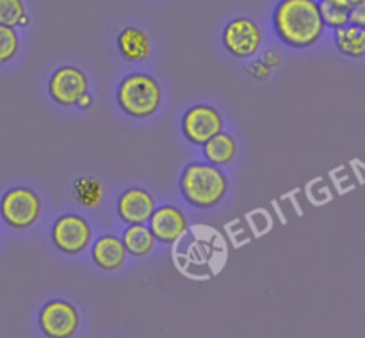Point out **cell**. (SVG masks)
<instances>
[{
  "instance_id": "6da1fadb",
  "label": "cell",
  "mask_w": 365,
  "mask_h": 338,
  "mask_svg": "<svg viewBox=\"0 0 365 338\" xmlns=\"http://www.w3.org/2000/svg\"><path fill=\"white\" fill-rule=\"evenodd\" d=\"M273 27L284 45L310 48L324 34L319 0H280L274 7Z\"/></svg>"
},
{
  "instance_id": "7a4b0ae2",
  "label": "cell",
  "mask_w": 365,
  "mask_h": 338,
  "mask_svg": "<svg viewBox=\"0 0 365 338\" xmlns=\"http://www.w3.org/2000/svg\"><path fill=\"white\" fill-rule=\"evenodd\" d=\"M228 180L223 171L209 162L185 166L180 176V192L185 201L198 208L216 206L227 196Z\"/></svg>"
},
{
  "instance_id": "3957f363",
  "label": "cell",
  "mask_w": 365,
  "mask_h": 338,
  "mask_svg": "<svg viewBox=\"0 0 365 338\" xmlns=\"http://www.w3.org/2000/svg\"><path fill=\"white\" fill-rule=\"evenodd\" d=\"M120 109L130 117H150L159 110L163 91L159 82L150 75L132 73L120 82L116 91Z\"/></svg>"
},
{
  "instance_id": "277c9868",
  "label": "cell",
  "mask_w": 365,
  "mask_h": 338,
  "mask_svg": "<svg viewBox=\"0 0 365 338\" xmlns=\"http://www.w3.org/2000/svg\"><path fill=\"white\" fill-rule=\"evenodd\" d=\"M41 213V199L32 189L13 187L0 199V216L13 230H27L34 226Z\"/></svg>"
},
{
  "instance_id": "5b68a950",
  "label": "cell",
  "mask_w": 365,
  "mask_h": 338,
  "mask_svg": "<svg viewBox=\"0 0 365 338\" xmlns=\"http://www.w3.org/2000/svg\"><path fill=\"white\" fill-rule=\"evenodd\" d=\"M223 45L234 57L250 59L262 45V31L252 18H234L223 28Z\"/></svg>"
},
{
  "instance_id": "8992f818",
  "label": "cell",
  "mask_w": 365,
  "mask_h": 338,
  "mask_svg": "<svg viewBox=\"0 0 365 338\" xmlns=\"http://www.w3.org/2000/svg\"><path fill=\"white\" fill-rule=\"evenodd\" d=\"M52 242L64 255H78L91 242V226L77 213H63L52 226Z\"/></svg>"
},
{
  "instance_id": "52a82bcc",
  "label": "cell",
  "mask_w": 365,
  "mask_h": 338,
  "mask_svg": "<svg viewBox=\"0 0 365 338\" xmlns=\"http://www.w3.org/2000/svg\"><path fill=\"white\" fill-rule=\"evenodd\" d=\"M223 117L210 105L191 107L182 117V134L195 146H203L209 142L214 135L223 132Z\"/></svg>"
},
{
  "instance_id": "ba28073f",
  "label": "cell",
  "mask_w": 365,
  "mask_h": 338,
  "mask_svg": "<svg viewBox=\"0 0 365 338\" xmlns=\"http://www.w3.org/2000/svg\"><path fill=\"white\" fill-rule=\"evenodd\" d=\"M39 327L46 338H71L78 329V312L63 299L48 301L39 312Z\"/></svg>"
},
{
  "instance_id": "9c48e42d",
  "label": "cell",
  "mask_w": 365,
  "mask_h": 338,
  "mask_svg": "<svg viewBox=\"0 0 365 338\" xmlns=\"http://www.w3.org/2000/svg\"><path fill=\"white\" fill-rule=\"evenodd\" d=\"M48 93L59 105L75 107L78 100L89 93V80L78 68L63 66L50 77Z\"/></svg>"
},
{
  "instance_id": "30bf717a",
  "label": "cell",
  "mask_w": 365,
  "mask_h": 338,
  "mask_svg": "<svg viewBox=\"0 0 365 338\" xmlns=\"http://www.w3.org/2000/svg\"><path fill=\"white\" fill-rule=\"evenodd\" d=\"M155 208V199L143 187L127 189L116 203L118 216L127 224H146Z\"/></svg>"
},
{
  "instance_id": "8fae6325",
  "label": "cell",
  "mask_w": 365,
  "mask_h": 338,
  "mask_svg": "<svg viewBox=\"0 0 365 338\" xmlns=\"http://www.w3.org/2000/svg\"><path fill=\"white\" fill-rule=\"evenodd\" d=\"M148 224L155 241L164 242V244L177 242L187 230V219L184 212L173 205H164L153 210Z\"/></svg>"
},
{
  "instance_id": "7c38bea8",
  "label": "cell",
  "mask_w": 365,
  "mask_h": 338,
  "mask_svg": "<svg viewBox=\"0 0 365 338\" xmlns=\"http://www.w3.org/2000/svg\"><path fill=\"white\" fill-rule=\"evenodd\" d=\"M123 241L116 235H103L93 244V262L102 270H118L127 260Z\"/></svg>"
},
{
  "instance_id": "4fadbf2b",
  "label": "cell",
  "mask_w": 365,
  "mask_h": 338,
  "mask_svg": "<svg viewBox=\"0 0 365 338\" xmlns=\"http://www.w3.org/2000/svg\"><path fill=\"white\" fill-rule=\"evenodd\" d=\"M118 48L121 56L130 63H143L152 52V43L150 36L143 28L127 27L118 34Z\"/></svg>"
},
{
  "instance_id": "5bb4252c",
  "label": "cell",
  "mask_w": 365,
  "mask_h": 338,
  "mask_svg": "<svg viewBox=\"0 0 365 338\" xmlns=\"http://www.w3.org/2000/svg\"><path fill=\"white\" fill-rule=\"evenodd\" d=\"M202 148L207 162L217 167L230 164L235 159V155H237V142L227 132H220L217 135H214Z\"/></svg>"
},
{
  "instance_id": "9a60e30c",
  "label": "cell",
  "mask_w": 365,
  "mask_h": 338,
  "mask_svg": "<svg viewBox=\"0 0 365 338\" xmlns=\"http://www.w3.org/2000/svg\"><path fill=\"white\" fill-rule=\"evenodd\" d=\"M335 46L342 56L349 59H362L365 57V28L348 23L335 31Z\"/></svg>"
},
{
  "instance_id": "2e32d148",
  "label": "cell",
  "mask_w": 365,
  "mask_h": 338,
  "mask_svg": "<svg viewBox=\"0 0 365 338\" xmlns=\"http://www.w3.org/2000/svg\"><path fill=\"white\" fill-rule=\"evenodd\" d=\"M121 241H123L128 255L138 256V258L148 256L152 253L153 244H155V237L146 224H128V228H125Z\"/></svg>"
},
{
  "instance_id": "e0dca14e",
  "label": "cell",
  "mask_w": 365,
  "mask_h": 338,
  "mask_svg": "<svg viewBox=\"0 0 365 338\" xmlns=\"http://www.w3.org/2000/svg\"><path fill=\"white\" fill-rule=\"evenodd\" d=\"M319 11L324 27L337 31V28L346 27L349 23V7L342 6L335 0H319Z\"/></svg>"
},
{
  "instance_id": "ac0fdd59",
  "label": "cell",
  "mask_w": 365,
  "mask_h": 338,
  "mask_svg": "<svg viewBox=\"0 0 365 338\" xmlns=\"http://www.w3.org/2000/svg\"><path fill=\"white\" fill-rule=\"evenodd\" d=\"M103 189L102 184L95 178H82V180L75 181V198L78 199V203L84 206H95L98 205L100 199H102Z\"/></svg>"
},
{
  "instance_id": "d6986e66",
  "label": "cell",
  "mask_w": 365,
  "mask_h": 338,
  "mask_svg": "<svg viewBox=\"0 0 365 338\" xmlns=\"http://www.w3.org/2000/svg\"><path fill=\"white\" fill-rule=\"evenodd\" d=\"M24 16H27L24 0H0V23L16 28Z\"/></svg>"
},
{
  "instance_id": "ffe728a7",
  "label": "cell",
  "mask_w": 365,
  "mask_h": 338,
  "mask_svg": "<svg viewBox=\"0 0 365 338\" xmlns=\"http://www.w3.org/2000/svg\"><path fill=\"white\" fill-rule=\"evenodd\" d=\"M20 50V38L14 27L0 23V64L9 63Z\"/></svg>"
},
{
  "instance_id": "44dd1931",
  "label": "cell",
  "mask_w": 365,
  "mask_h": 338,
  "mask_svg": "<svg viewBox=\"0 0 365 338\" xmlns=\"http://www.w3.org/2000/svg\"><path fill=\"white\" fill-rule=\"evenodd\" d=\"M349 23L365 28V0H360L349 9Z\"/></svg>"
},
{
  "instance_id": "7402d4cb",
  "label": "cell",
  "mask_w": 365,
  "mask_h": 338,
  "mask_svg": "<svg viewBox=\"0 0 365 338\" xmlns=\"http://www.w3.org/2000/svg\"><path fill=\"white\" fill-rule=\"evenodd\" d=\"M250 71H252L253 77H257L259 80H266V78H269V75H271V68L267 66L262 59L257 60V63L250 68Z\"/></svg>"
},
{
  "instance_id": "603a6c76",
  "label": "cell",
  "mask_w": 365,
  "mask_h": 338,
  "mask_svg": "<svg viewBox=\"0 0 365 338\" xmlns=\"http://www.w3.org/2000/svg\"><path fill=\"white\" fill-rule=\"evenodd\" d=\"M262 60H264V63L267 64V66L271 68V70H273V68H278V66H280L282 57L278 56L277 50H269V52L264 53V56H262Z\"/></svg>"
},
{
  "instance_id": "cb8c5ba5",
  "label": "cell",
  "mask_w": 365,
  "mask_h": 338,
  "mask_svg": "<svg viewBox=\"0 0 365 338\" xmlns=\"http://www.w3.org/2000/svg\"><path fill=\"white\" fill-rule=\"evenodd\" d=\"M77 105L81 107V109H89V107L93 105L91 95H89V93H88V95H84V96H82V98L78 100V103H77Z\"/></svg>"
},
{
  "instance_id": "d4e9b609",
  "label": "cell",
  "mask_w": 365,
  "mask_h": 338,
  "mask_svg": "<svg viewBox=\"0 0 365 338\" xmlns=\"http://www.w3.org/2000/svg\"><path fill=\"white\" fill-rule=\"evenodd\" d=\"M335 2L342 4V6H346V7H349V9H351V7L355 6V4H359L360 0H335Z\"/></svg>"
}]
</instances>
